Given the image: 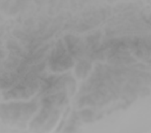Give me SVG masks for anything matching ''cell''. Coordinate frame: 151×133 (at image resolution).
I'll use <instances>...</instances> for the list:
<instances>
[{
  "label": "cell",
  "mask_w": 151,
  "mask_h": 133,
  "mask_svg": "<svg viewBox=\"0 0 151 133\" xmlns=\"http://www.w3.org/2000/svg\"><path fill=\"white\" fill-rule=\"evenodd\" d=\"M91 68V66L86 61H82L78 64L76 70L77 75L81 78H84L87 75L88 70Z\"/></svg>",
  "instance_id": "cell-1"
},
{
  "label": "cell",
  "mask_w": 151,
  "mask_h": 133,
  "mask_svg": "<svg viewBox=\"0 0 151 133\" xmlns=\"http://www.w3.org/2000/svg\"><path fill=\"white\" fill-rule=\"evenodd\" d=\"M81 115L85 119H90V117H93V112L91 110H83L81 112Z\"/></svg>",
  "instance_id": "cell-2"
}]
</instances>
